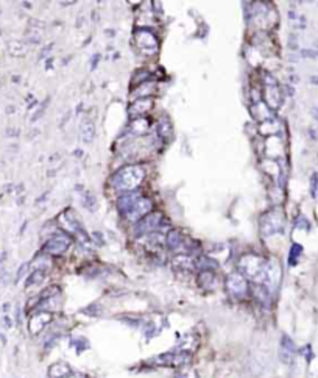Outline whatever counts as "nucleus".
<instances>
[{
    "mask_svg": "<svg viewBox=\"0 0 318 378\" xmlns=\"http://www.w3.org/2000/svg\"><path fill=\"white\" fill-rule=\"evenodd\" d=\"M147 172L145 167L142 166H126L119 169L109 180L111 186L116 191L125 194V193H131L134 189L139 187V184L144 181Z\"/></svg>",
    "mask_w": 318,
    "mask_h": 378,
    "instance_id": "1",
    "label": "nucleus"
},
{
    "mask_svg": "<svg viewBox=\"0 0 318 378\" xmlns=\"http://www.w3.org/2000/svg\"><path fill=\"white\" fill-rule=\"evenodd\" d=\"M265 264L267 261L262 257L258 255H243L239 260V272L253 280L256 285H262L264 275H265Z\"/></svg>",
    "mask_w": 318,
    "mask_h": 378,
    "instance_id": "2",
    "label": "nucleus"
},
{
    "mask_svg": "<svg viewBox=\"0 0 318 378\" xmlns=\"http://www.w3.org/2000/svg\"><path fill=\"white\" fill-rule=\"evenodd\" d=\"M58 222L61 224V227L64 228V232L67 235H72L75 236L81 244H87L89 242V236L86 235V230L83 228L81 222L78 220V217L75 216V213L72 209H64L59 217H58Z\"/></svg>",
    "mask_w": 318,
    "mask_h": 378,
    "instance_id": "3",
    "label": "nucleus"
},
{
    "mask_svg": "<svg viewBox=\"0 0 318 378\" xmlns=\"http://www.w3.org/2000/svg\"><path fill=\"white\" fill-rule=\"evenodd\" d=\"M284 230V213L281 208H273L261 219V232L264 236L282 233Z\"/></svg>",
    "mask_w": 318,
    "mask_h": 378,
    "instance_id": "4",
    "label": "nucleus"
},
{
    "mask_svg": "<svg viewBox=\"0 0 318 378\" xmlns=\"http://www.w3.org/2000/svg\"><path fill=\"white\" fill-rule=\"evenodd\" d=\"M163 222H166L163 213L151 211L150 214L144 216L139 222H136L134 233H136V236H142V235H148V233H157L159 230H161Z\"/></svg>",
    "mask_w": 318,
    "mask_h": 378,
    "instance_id": "5",
    "label": "nucleus"
},
{
    "mask_svg": "<svg viewBox=\"0 0 318 378\" xmlns=\"http://www.w3.org/2000/svg\"><path fill=\"white\" fill-rule=\"evenodd\" d=\"M71 242H72L71 235H67L64 230H56L53 233V236L47 241L44 251L49 255H53V257L62 255V254H66L67 248L71 247Z\"/></svg>",
    "mask_w": 318,
    "mask_h": 378,
    "instance_id": "6",
    "label": "nucleus"
},
{
    "mask_svg": "<svg viewBox=\"0 0 318 378\" xmlns=\"http://www.w3.org/2000/svg\"><path fill=\"white\" fill-rule=\"evenodd\" d=\"M226 291L228 294L236 299V300H240V299H245L246 294H248V283H246V278L237 270V272H231L226 278Z\"/></svg>",
    "mask_w": 318,
    "mask_h": 378,
    "instance_id": "7",
    "label": "nucleus"
},
{
    "mask_svg": "<svg viewBox=\"0 0 318 378\" xmlns=\"http://www.w3.org/2000/svg\"><path fill=\"white\" fill-rule=\"evenodd\" d=\"M134 43L141 49V52L145 53V55L156 53V50H157V38H156V35L153 33L151 30H147V28L136 30Z\"/></svg>",
    "mask_w": 318,
    "mask_h": 378,
    "instance_id": "8",
    "label": "nucleus"
},
{
    "mask_svg": "<svg viewBox=\"0 0 318 378\" xmlns=\"http://www.w3.org/2000/svg\"><path fill=\"white\" fill-rule=\"evenodd\" d=\"M192 356L187 350H173V352H167V353H163L156 358H153V361L159 366H173V367H178V366H184L187 363H190Z\"/></svg>",
    "mask_w": 318,
    "mask_h": 378,
    "instance_id": "9",
    "label": "nucleus"
},
{
    "mask_svg": "<svg viewBox=\"0 0 318 378\" xmlns=\"http://www.w3.org/2000/svg\"><path fill=\"white\" fill-rule=\"evenodd\" d=\"M281 281V267L279 263L276 260H270L265 264V275H264V283L262 286H265L268 289V292L271 294L273 291L278 289Z\"/></svg>",
    "mask_w": 318,
    "mask_h": 378,
    "instance_id": "10",
    "label": "nucleus"
},
{
    "mask_svg": "<svg viewBox=\"0 0 318 378\" xmlns=\"http://www.w3.org/2000/svg\"><path fill=\"white\" fill-rule=\"evenodd\" d=\"M151 209H153L151 199H148V197H139L134 202V205L130 208V211L125 214V217L128 219V220H133V222H139V220L144 216H147V214L151 213Z\"/></svg>",
    "mask_w": 318,
    "mask_h": 378,
    "instance_id": "11",
    "label": "nucleus"
},
{
    "mask_svg": "<svg viewBox=\"0 0 318 378\" xmlns=\"http://www.w3.org/2000/svg\"><path fill=\"white\" fill-rule=\"evenodd\" d=\"M52 321V314L47 312V311H41V312H36L33 318L30 321V331L33 334H38L41 333L47 325L49 322Z\"/></svg>",
    "mask_w": 318,
    "mask_h": 378,
    "instance_id": "12",
    "label": "nucleus"
},
{
    "mask_svg": "<svg viewBox=\"0 0 318 378\" xmlns=\"http://www.w3.org/2000/svg\"><path fill=\"white\" fill-rule=\"evenodd\" d=\"M139 197H142L139 191H131V193H125V194H122V197H120L119 202H117L119 211L125 216L126 213L130 211V208L134 205V202H136Z\"/></svg>",
    "mask_w": 318,
    "mask_h": 378,
    "instance_id": "13",
    "label": "nucleus"
},
{
    "mask_svg": "<svg viewBox=\"0 0 318 378\" xmlns=\"http://www.w3.org/2000/svg\"><path fill=\"white\" fill-rule=\"evenodd\" d=\"M153 108V99L151 97H145V99H138L131 103L130 107V113L134 116H144L147 111H150Z\"/></svg>",
    "mask_w": 318,
    "mask_h": 378,
    "instance_id": "14",
    "label": "nucleus"
},
{
    "mask_svg": "<svg viewBox=\"0 0 318 378\" xmlns=\"http://www.w3.org/2000/svg\"><path fill=\"white\" fill-rule=\"evenodd\" d=\"M80 136H81V141L84 144H90L95 138V125L92 120H89L87 117L81 122V127H80Z\"/></svg>",
    "mask_w": 318,
    "mask_h": 378,
    "instance_id": "15",
    "label": "nucleus"
},
{
    "mask_svg": "<svg viewBox=\"0 0 318 378\" xmlns=\"http://www.w3.org/2000/svg\"><path fill=\"white\" fill-rule=\"evenodd\" d=\"M150 130V120L144 116L141 117H134L130 123L128 132H131L133 135H145Z\"/></svg>",
    "mask_w": 318,
    "mask_h": 378,
    "instance_id": "16",
    "label": "nucleus"
},
{
    "mask_svg": "<svg viewBox=\"0 0 318 378\" xmlns=\"http://www.w3.org/2000/svg\"><path fill=\"white\" fill-rule=\"evenodd\" d=\"M167 247L172 251H178L184 247V238L179 230H170L167 235Z\"/></svg>",
    "mask_w": 318,
    "mask_h": 378,
    "instance_id": "17",
    "label": "nucleus"
},
{
    "mask_svg": "<svg viewBox=\"0 0 318 378\" xmlns=\"http://www.w3.org/2000/svg\"><path fill=\"white\" fill-rule=\"evenodd\" d=\"M72 372V369L66 364V363H56L49 369V375L50 378H64Z\"/></svg>",
    "mask_w": 318,
    "mask_h": 378,
    "instance_id": "18",
    "label": "nucleus"
},
{
    "mask_svg": "<svg viewBox=\"0 0 318 378\" xmlns=\"http://www.w3.org/2000/svg\"><path fill=\"white\" fill-rule=\"evenodd\" d=\"M172 264L176 269H187L189 270V269H194L195 267V260L192 257H189V255H178V257L173 258Z\"/></svg>",
    "mask_w": 318,
    "mask_h": 378,
    "instance_id": "19",
    "label": "nucleus"
},
{
    "mask_svg": "<svg viewBox=\"0 0 318 378\" xmlns=\"http://www.w3.org/2000/svg\"><path fill=\"white\" fill-rule=\"evenodd\" d=\"M153 89H154V83H153V81L142 83V85H139V86L133 91V94H134L133 97H136V100H138V99H145L147 96H150V94L153 92Z\"/></svg>",
    "mask_w": 318,
    "mask_h": 378,
    "instance_id": "20",
    "label": "nucleus"
},
{
    "mask_svg": "<svg viewBox=\"0 0 318 378\" xmlns=\"http://www.w3.org/2000/svg\"><path fill=\"white\" fill-rule=\"evenodd\" d=\"M217 267V263L212 258L208 257H198L195 260V269H198L200 272H206V270H214Z\"/></svg>",
    "mask_w": 318,
    "mask_h": 378,
    "instance_id": "21",
    "label": "nucleus"
},
{
    "mask_svg": "<svg viewBox=\"0 0 318 378\" xmlns=\"http://www.w3.org/2000/svg\"><path fill=\"white\" fill-rule=\"evenodd\" d=\"M198 281H200V285H201L205 289H212V288L215 286V275H214L211 270L200 272V275H198Z\"/></svg>",
    "mask_w": 318,
    "mask_h": 378,
    "instance_id": "22",
    "label": "nucleus"
},
{
    "mask_svg": "<svg viewBox=\"0 0 318 378\" xmlns=\"http://www.w3.org/2000/svg\"><path fill=\"white\" fill-rule=\"evenodd\" d=\"M157 135L161 136V138H164V139L172 135V125H170V122H169L167 117H164L161 122H159V125H157Z\"/></svg>",
    "mask_w": 318,
    "mask_h": 378,
    "instance_id": "23",
    "label": "nucleus"
},
{
    "mask_svg": "<svg viewBox=\"0 0 318 378\" xmlns=\"http://www.w3.org/2000/svg\"><path fill=\"white\" fill-rule=\"evenodd\" d=\"M46 277V270H39V269H35V272L30 275L28 281H27V288L28 286H33V285H38V283H41Z\"/></svg>",
    "mask_w": 318,
    "mask_h": 378,
    "instance_id": "24",
    "label": "nucleus"
},
{
    "mask_svg": "<svg viewBox=\"0 0 318 378\" xmlns=\"http://www.w3.org/2000/svg\"><path fill=\"white\" fill-rule=\"evenodd\" d=\"M83 205H84L86 209H89L90 213L95 211V208H97V200H95L94 194H90V193H83Z\"/></svg>",
    "mask_w": 318,
    "mask_h": 378,
    "instance_id": "25",
    "label": "nucleus"
},
{
    "mask_svg": "<svg viewBox=\"0 0 318 378\" xmlns=\"http://www.w3.org/2000/svg\"><path fill=\"white\" fill-rule=\"evenodd\" d=\"M301 251H303V247H301L300 244H293V245H292L290 258H289L290 266H295V264L298 263V258H300V255H301Z\"/></svg>",
    "mask_w": 318,
    "mask_h": 378,
    "instance_id": "26",
    "label": "nucleus"
},
{
    "mask_svg": "<svg viewBox=\"0 0 318 378\" xmlns=\"http://www.w3.org/2000/svg\"><path fill=\"white\" fill-rule=\"evenodd\" d=\"M297 227H298V228H304V230H309V228H310V225L307 224L306 217H303V216H301V217L298 219V222H297Z\"/></svg>",
    "mask_w": 318,
    "mask_h": 378,
    "instance_id": "27",
    "label": "nucleus"
},
{
    "mask_svg": "<svg viewBox=\"0 0 318 378\" xmlns=\"http://www.w3.org/2000/svg\"><path fill=\"white\" fill-rule=\"evenodd\" d=\"M301 55H304L307 58H315V56H318V50H303Z\"/></svg>",
    "mask_w": 318,
    "mask_h": 378,
    "instance_id": "28",
    "label": "nucleus"
},
{
    "mask_svg": "<svg viewBox=\"0 0 318 378\" xmlns=\"http://www.w3.org/2000/svg\"><path fill=\"white\" fill-rule=\"evenodd\" d=\"M64 378H87V376H86L84 373H80V372H74V370H72V372H71L67 376H64Z\"/></svg>",
    "mask_w": 318,
    "mask_h": 378,
    "instance_id": "29",
    "label": "nucleus"
},
{
    "mask_svg": "<svg viewBox=\"0 0 318 378\" xmlns=\"http://www.w3.org/2000/svg\"><path fill=\"white\" fill-rule=\"evenodd\" d=\"M315 191H316V175L312 177V196H315Z\"/></svg>",
    "mask_w": 318,
    "mask_h": 378,
    "instance_id": "30",
    "label": "nucleus"
},
{
    "mask_svg": "<svg viewBox=\"0 0 318 378\" xmlns=\"http://www.w3.org/2000/svg\"><path fill=\"white\" fill-rule=\"evenodd\" d=\"M100 55H94V58H92V69H95V65H97V62H99V58Z\"/></svg>",
    "mask_w": 318,
    "mask_h": 378,
    "instance_id": "31",
    "label": "nucleus"
},
{
    "mask_svg": "<svg viewBox=\"0 0 318 378\" xmlns=\"http://www.w3.org/2000/svg\"><path fill=\"white\" fill-rule=\"evenodd\" d=\"M310 81H312L313 85H318V77H310Z\"/></svg>",
    "mask_w": 318,
    "mask_h": 378,
    "instance_id": "32",
    "label": "nucleus"
},
{
    "mask_svg": "<svg viewBox=\"0 0 318 378\" xmlns=\"http://www.w3.org/2000/svg\"><path fill=\"white\" fill-rule=\"evenodd\" d=\"M315 46H316V47H318V41H316V44H315Z\"/></svg>",
    "mask_w": 318,
    "mask_h": 378,
    "instance_id": "33",
    "label": "nucleus"
}]
</instances>
